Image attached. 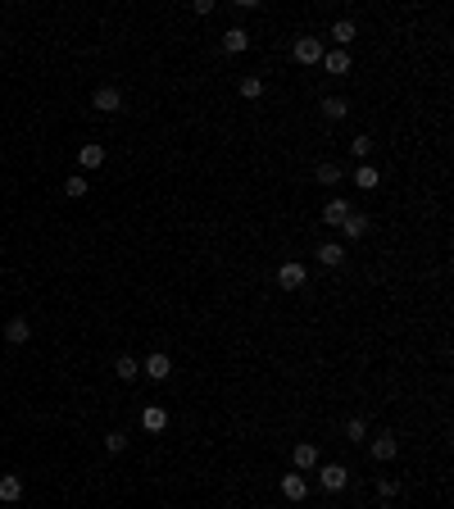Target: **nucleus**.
<instances>
[{
    "instance_id": "obj_9",
    "label": "nucleus",
    "mask_w": 454,
    "mask_h": 509,
    "mask_svg": "<svg viewBox=\"0 0 454 509\" xmlns=\"http://www.w3.org/2000/svg\"><path fill=\"white\" fill-rule=\"evenodd\" d=\"M223 50H227V55H246V50H250L246 28H227V32H223Z\"/></svg>"
},
{
    "instance_id": "obj_21",
    "label": "nucleus",
    "mask_w": 454,
    "mask_h": 509,
    "mask_svg": "<svg viewBox=\"0 0 454 509\" xmlns=\"http://www.w3.org/2000/svg\"><path fill=\"white\" fill-rule=\"evenodd\" d=\"M377 182H382L377 169H368V164H359V169H355V186H364V191H377Z\"/></svg>"
},
{
    "instance_id": "obj_2",
    "label": "nucleus",
    "mask_w": 454,
    "mask_h": 509,
    "mask_svg": "<svg viewBox=\"0 0 454 509\" xmlns=\"http://www.w3.org/2000/svg\"><path fill=\"white\" fill-rule=\"evenodd\" d=\"M295 64H323V41L318 37H300L295 41Z\"/></svg>"
},
{
    "instance_id": "obj_19",
    "label": "nucleus",
    "mask_w": 454,
    "mask_h": 509,
    "mask_svg": "<svg viewBox=\"0 0 454 509\" xmlns=\"http://www.w3.org/2000/svg\"><path fill=\"white\" fill-rule=\"evenodd\" d=\"M355 37H359V32H355V23H350V19H341V23H332V41H336V46H341V50H346V46H350V41H355Z\"/></svg>"
},
{
    "instance_id": "obj_4",
    "label": "nucleus",
    "mask_w": 454,
    "mask_h": 509,
    "mask_svg": "<svg viewBox=\"0 0 454 509\" xmlns=\"http://www.w3.org/2000/svg\"><path fill=\"white\" fill-rule=\"evenodd\" d=\"M346 218H350V200H341V195H336V200H327V205H323L318 223H327V228H341Z\"/></svg>"
},
{
    "instance_id": "obj_22",
    "label": "nucleus",
    "mask_w": 454,
    "mask_h": 509,
    "mask_svg": "<svg viewBox=\"0 0 454 509\" xmlns=\"http://www.w3.org/2000/svg\"><path fill=\"white\" fill-rule=\"evenodd\" d=\"M114 373H119L123 382H132V378H137V359H132V355H119V359H114Z\"/></svg>"
},
{
    "instance_id": "obj_14",
    "label": "nucleus",
    "mask_w": 454,
    "mask_h": 509,
    "mask_svg": "<svg viewBox=\"0 0 454 509\" xmlns=\"http://www.w3.org/2000/svg\"><path fill=\"white\" fill-rule=\"evenodd\" d=\"M318 109H323L327 119H346V114H350V100L346 96H323V100H318Z\"/></svg>"
},
{
    "instance_id": "obj_5",
    "label": "nucleus",
    "mask_w": 454,
    "mask_h": 509,
    "mask_svg": "<svg viewBox=\"0 0 454 509\" xmlns=\"http://www.w3.org/2000/svg\"><path fill=\"white\" fill-rule=\"evenodd\" d=\"M141 369L150 373L155 382H164V378H173V359L164 355V350H155V355H146V364H141Z\"/></svg>"
},
{
    "instance_id": "obj_3",
    "label": "nucleus",
    "mask_w": 454,
    "mask_h": 509,
    "mask_svg": "<svg viewBox=\"0 0 454 509\" xmlns=\"http://www.w3.org/2000/svg\"><path fill=\"white\" fill-rule=\"evenodd\" d=\"M91 105H96L100 114H119V109H123V91H119V87H96Z\"/></svg>"
},
{
    "instance_id": "obj_12",
    "label": "nucleus",
    "mask_w": 454,
    "mask_h": 509,
    "mask_svg": "<svg viewBox=\"0 0 454 509\" xmlns=\"http://www.w3.org/2000/svg\"><path fill=\"white\" fill-rule=\"evenodd\" d=\"M291 464H295V468H318V445L300 441V445L291 450Z\"/></svg>"
},
{
    "instance_id": "obj_15",
    "label": "nucleus",
    "mask_w": 454,
    "mask_h": 509,
    "mask_svg": "<svg viewBox=\"0 0 454 509\" xmlns=\"http://www.w3.org/2000/svg\"><path fill=\"white\" fill-rule=\"evenodd\" d=\"M395 450H400V441H395V436H377V441H373V459H377V464H386V459H395Z\"/></svg>"
},
{
    "instance_id": "obj_24",
    "label": "nucleus",
    "mask_w": 454,
    "mask_h": 509,
    "mask_svg": "<svg viewBox=\"0 0 454 509\" xmlns=\"http://www.w3.org/2000/svg\"><path fill=\"white\" fill-rule=\"evenodd\" d=\"M64 195H73V200H77V195H87V177H82V173L64 177Z\"/></svg>"
},
{
    "instance_id": "obj_20",
    "label": "nucleus",
    "mask_w": 454,
    "mask_h": 509,
    "mask_svg": "<svg viewBox=\"0 0 454 509\" xmlns=\"http://www.w3.org/2000/svg\"><path fill=\"white\" fill-rule=\"evenodd\" d=\"M77 164H82V169H100V164H105V146H82V151H77Z\"/></svg>"
},
{
    "instance_id": "obj_17",
    "label": "nucleus",
    "mask_w": 454,
    "mask_h": 509,
    "mask_svg": "<svg viewBox=\"0 0 454 509\" xmlns=\"http://www.w3.org/2000/svg\"><path fill=\"white\" fill-rule=\"evenodd\" d=\"M28 336H32V327H28V318H10V323H5V341H14V346H23Z\"/></svg>"
},
{
    "instance_id": "obj_26",
    "label": "nucleus",
    "mask_w": 454,
    "mask_h": 509,
    "mask_svg": "<svg viewBox=\"0 0 454 509\" xmlns=\"http://www.w3.org/2000/svg\"><path fill=\"white\" fill-rule=\"evenodd\" d=\"M377 496L382 500H395V496H400V482H395V477H382V482H377Z\"/></svg>"
},
{
    "instance_id": "obj_27",
    "label": "nucleus",
    "mask_w": 454,
    "mask_h": 509,
    "mask_svg": "<svg viewBox=\"0 0 454 509\" xmlns=\"http://www.w3.org/2000/svg\"><path fill=\"white\" fill-rule=\"evenodd\" d=\"M350 151H355V160H368V155H373V137H355Z\"/></svg>"
},
{
    "instance_id": "obj_1",
    "label": "nucleus",
    "mask_w": 454,
    "mask_h": 509,
    "mask_svg": "<svg viewBox=\"0 0 454 509\" xmlns=\"http://www.w3.org/2000/svg\"><path fill=\"white\" fill-rule=\"evenodd\" d=\"M318 487H323V491H346L350 487V468L323 464V468H318Z\"/></svg>"
},
{
    "instance_id": "obj_23",
    "label": "nucleus",
    "mask_w": 454,
    "mask_h": 509,
    "mask_svg": "<svg viewBox=\"0 0 454 509\" xmlns=\"http://www.w3.org/2000/svg\"><path fill=\"white\" fill-rule=\"evenodd\" d=\"M241 96H246V100H259L264 96V77H241Z\"/></svg>"
},
{
    "instance_id": "obj_7",
    "label": "nucleus",
    "mask_w": 454,
    "mask_h": 509,
    "mask_svg": "<svg viewBox=\"0 0 454 509\" xmlns=\"http://www.w3.org/2000/svg\"><path fill=\"white\" fill-rule=\"evenodd\" d=\"M318 264H323V269H341V264H346V246H341V241H323V246H318Z\"/></svg>"
},
{
    "instance_id": "obj_13",
    "label": "nucleus",
    "mask_w": 454,
    "mask_h": 509,
    "mask_svg": "<svg viewBox=\"0 0 454 509\" xmlns=\"http://www.w3.org/2000/svg\"><path fill=\"white\" fill-rule=\"evenodd\" d=\"M341 232H346V241H359L368 232V214H359V209H350V218L341 223Z\"/></svg>"
},
{
    "instance_id": "obj_16",
    "label": "nucleus",
    "mask_w": 454,
    "mask_h": 509,
    "mask_svg": "<svg viewBox=\"0 0 454 509\" xmlns=\"http://www.w3.org/2000/svg\"><path fill=\"white\" fill-rule=\"evenodd\" d=\"M323 68H327V73H336V77L350 73V55L346 50H323Z\"/></svg>"
},
{
    "instance_id": "obj_6",
    "label": "nucleus",
    "mask_w": 454,
    "mask_h": 509,
    "mask_svg": "<svg viewBox=\"0 0 454 509\" xmlns=\"http://www.w3.org/2000/svg\"><path fill=\"white\" fill-rule=\"evenodd\" d=\"M282 496L291 500V505H300V500L309 496V482H304L300 473H282Z\"/></svg>"
},
{
    "instance_id": "obj_25",
    "label": "nucleus",
    "mask_w": 454,
    "mask_h": 509,
    "mask_svg": "<svg viewBox=\"0 0 454 509\" xmlns=\"http://www.w3.org/2000/svg\"><path fill=\"white\" fill-rule=\"evenodd\" d=\"M105 450H109V455H123V450H128V432H109L105 436Z\"/></svg>"
},
{
    "instance_id": "obj_10",
    "label": "nucleus",
    "mask_w": 454,
    "mask_h": 509,
    "mask_svg": "<svg viewBox=\"0 0 454 509\" xmlns=\"http://www.w3.org/2000/svg\"><path fill=\"white\" fill-rule=\"evenodd\" d=\"M141 428H146V432H164V428H168V410H159V405H146V414H141Z\"/></svg>"
},
{
    "instance_id": "obj_28",
    "label": "nucleus",
    "mask_w": 454,
    "mask_h": 509,
    "mask_svg": "<svg viewBox=\"0 0 454 509\" xmlns=\"http://www.w3.org/2000/svg\"><path fill=\"white\" fill-rule=\"evenodd\" d=\"M346 436H350V441H364V436H368V423L364 419H350L346 423Z\"/></svg>"
},
{
    "instance_id": "obj_18",
    "label": "nucleus",
    "mask_w": 454,
    "mask_h": 509,
    "mask_svg": "<svg viewBox=\"0 0 454 509\" xmlns=\"http://www.w3.org/2000/svg\"><path fill=\"white\" fill-rule=\"evenodd\" d=\"M341 177H346V169H341V164H332V160L318 164V186H336Z\"/></svg>"
},
{
    "instance_id": "obj_8",
    "label": "nucleus",
    "mask_w": 454,
    "mask_h": 509,
    "mask_svg": "<svg viewBox=\"0 0 454 509\" xmlns=\"http://www.w3.org/2000/svg\"><path fill=\"white\" fill-rule=\"evenodd\" d=\"M304 278H309V273H304V264H282V269H277V282L286 287V291H300Z\"/></svg>"
},
{
    "instance_id": "obj_11",
    "label": "nucleus",
    "mask_w": 454,
    "mask_h": 509,
    "mask_svg": "<svg viewBox=\"0 0 454 509\" xmlns=\"http://www.w3.org/2000/svg\"><path fill=\"white\" fill-rule=\"evenodd\" d=\"M0 500H5V505L23 500V477L19 473H5V477H0Z\"/></svg>"
}]
</instances>
